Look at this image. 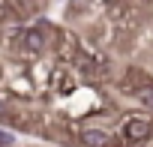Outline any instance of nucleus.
<instances>
[{
    "label": "nucleus",
    "mask_w": 153,
    "mask_h": 147,
    "mask_svg": "<svg viewBox=\"0 0 153 147\" xmlns=\"http://www.w3.org/2000/svg\"><path fill=\"white\" fill-rule=\"evenodd\" d=\"M78 141H81V147H111V144H114V141H111V132L96 129V126L81 129V132H78Z\"/></svg>",
    "instance_id": "f257e3e1"
},
{
    "label": "nucleus",
    "mask_w": 153,
    "mask_h": 147,
    "mask_svg": "<svg viewBox=\"0 0 153 147\" xmlns=\"http://www.w3.org/2000/svg\"><path fill=\"white\" fill-rule=\"evenodd\" d=\"M150 120L147 117H132V120H126V126H123V132H126V138L129 141H144V138H150Z\"/></svg>",
    "instance_id": "f03ea898"
},
{
    "label": "nucleus",
    "mask_w": 153,
    "mask_h": 147,
    "mask_svg": "<svg viewBox=\"0 0 153 147\" xmlns=\"http://www.w3.org/2000/svg\"><path fill=\"white\" fill-rule=\"evenodd\" d=\"M21 42H24V48H27V51L42 54V51H45V45H48V36H45L42 30H27V33H21Z\"/></svg>",
    "instance_id": "7ed1b4c3"
},
{
    "label": "nucleus",
    "mask_w": 153,
    "mask_h": 147,
    "mask_svg": "<svg viewBox=\"0 0 153 147\" xmlns=\"http://www.w3.org/2000/svg\"><path fill=\"white\" fill-rule=\"evenodd\" d=\"M135 96H138V105H141V108L153 111V84H141Z\"/></svg>",
    "instance_id": "20e7f679"
},
{
    "label": "nucleus",
    "mask_w": 153,
    "mask_h": 147,
    "mask_svg": "<svg viewBox=\"0 0 153 147\" xmlns=\"http://www.w3.org/2000/svg\"><path fill=\"white\" fill-rule=\"evenodd\" d=\"M0 117H6V108H3V102H0Z\"/></svg>",
    "instance_id": "39448f33"
},
{
    "label": "nucleus",
    "mask_w": 153,
    "mask_h": 147,
    "mask_svg": "<svg viewBox=\"0 0 153 147\" xmlns=\"http://www.w3.org/2000/svg\"><path fill=\"white\" fill-rule=\"evenodd\" d=\"M105 3H120V0H105Z\"/></svg>",
    "instance_id": "423d86ee"
}]
</instances>
